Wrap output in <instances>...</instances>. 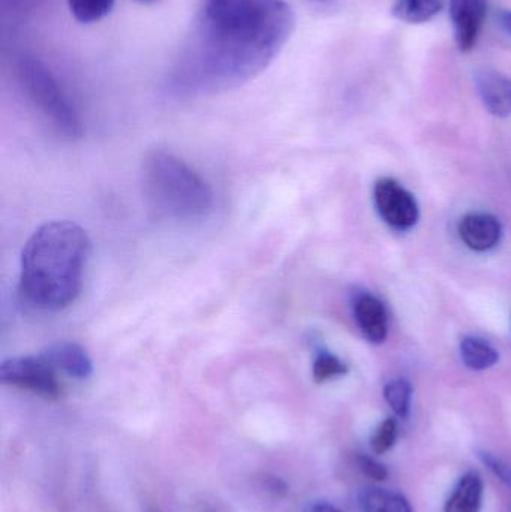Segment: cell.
Returning a JSON list of instances; mask_svg holds the SVG:
<instances>
[{
	"instance_id": "6da1fadb",
	"label": "cell",
	"mask_w": 511,
	"mask_h": 512,
	"mask_svg": "<svg viewBox=\"0 0 511 512\" xmlns=\"http://www.w3.org/2000/svg\"><path fill=\"white\" fill-rule=\"evenodd\" d=\"M296 26L285 0H203L173 86L183 95L237 89L269 68Z\"/></svg>"
},
{
	"instance_id": "7a4b0ae2",
	"label": "cell",
	"mask_w": 511,
	"mask_h": 512,
	"mask_svg": "<svg viewBox=\"0 0 511 512\" xmlns=\"http://www.w3.org/2000/svg\"><path fill=\"white\" fill-rule=\"evenodd\" d=\"M90 255L86 231L71 221L41 225L21 254L20 292L45 312L65 309L77 300Z\"/></svg>"
},
{
	"instance_id": "3957f363",
	"label": "cell",
	"mask_w": 511,
	"mask_h": 512,
	"mask_svg": "<svg viewBox=\"0 0 511 512\" xmlns=\"http://www.w3.org/2000/svg\"><path fill=\"white\" fill-rule=\"evenodd\" d=\"M144 192L150 206L165 218L191 221L213 209V192L200 174L164 149L147 153L143 162Z\"/></svg>"
},
{
	"instance_id": "277c9868",
	"label": "cell",
	"mask_w": 511,
	"mask_h": 512,
	"mask_svg": "<svg viewBox=\"0 0 511 512\" xmlns=\"http://www.w3.org/2000/svg\"><path fill=\"white\" fill-rule=\"evenodd\" d=\"M21 83L30 101L51 123L57 134L77 140L83 134L80 117L51 72L36 59H23L18 66Z\"/></svg>"
},
{
	"instance_id": "5b68a950",
	"label": "cell",
	"mask_w": 511,
	"mask_h": 512,
	"mask_svg": "<svg viewBox=\"0 0 511 512\" xmlns=\"http://www.w3.org/2000/svg\"><path fill=\"white\" fill-rule=\"evenodd\" d=\"M57 370L42 354L11 357L0 364V381L11 387L30 391L44 399H57L60 382Z\"/></svg>"
},
{
	"instance_id": "8992f818",
	"label": "cell",
	"mask_w": 511,
	"mask_h": 512,
	"mask_svg": "<svg viewBox=\"0 0 511 512\" xmlns=\"http://www.w3.org/2000/svg\"><path fill=\"white\" fill-rule=\"evenodd\" d=\"M374 197L378 213L390 227L401 231L410 230L419 221L416 198L396 180H378Z\"/></svg>"
},
{
	"instance_id": "52a82bcc",
	"label": "cell",
	"mask_w": 511,
	"mask_h": 512,
	"mask_svg": "<svg viewBox=\"0 0 511 512\" xmlns=\"http://www.w3.org/2000/svg\"><path fill=\"white\" fill-rule=\"evenodd\" d=\"M450 17L459 50H473L485 21L486 0H450Z\"/></svg>"
},
{
	"instance_id": "ba28073f",
	"label": "cell",
	"mask_w": 511,
	"mask_h": 512,
	"mask_svg": "<svg viewBox=\"0 0 511 512\" xmlns=\"http://www.w3.org/2000/svg\"><path fill=\"white\" fill-rule=\"evenodd\" d=\"M477 92L486 110L495 117H509L511 114V80L500 71L479 72L476 75Z\"/></svg>"
},
{
	"instance_id": "9c48e42d",
	"label": "cell",
	"mask_w": 511,
	"mask_h": 512,
	"mask_svg": "<svg viewBox=\"0 0 511 512\" xmlns=\"http://www.w3.org/2000/svg\"><path fill=\"white\" fill-rule=\"evenodd\" d=\"M42 357L57 370L74 379L89 378L93 373L89 354L77 343L57 342L41 352Z\"/></svg>"
},
{
	"instance_id": "30bf717a",
	"label": "cell",
	"mask_w": 511,
	"mask_h": 512,
	"mask_svg": "<svg viewBox=\"0 0 511 512\" xmlns=\"http://www.w3.org/2000/svg\"><path fill=\"white\" fill-rule=\"evenodd\" d=\"M462 242L476 252L494 249L501 240V224L495 216L486 213H471L459 224Z\"/></svg>"
},
{
	"instance_id": "8fae6325",
	"label": "cell",
	"mask_w": 511,
	"mask_h": 512,
	"mask_svg": "<svg viewBox=\"0 0 511 512\" xmlns=\"http://www.w3.org/2000/svg\"><path fill=\"white\" fill-rule=\"evenodd\" d=\"M354 313L363 336L369 342L381 343L386 340L389 319H387L386 307L378 298L372 295H362L357 298Z\"/></svg>"
},
{
	"instance_id": "7c38bea8",
	"label": "cell",
	"mask_w": 511,
	"mask_h": 512,
	"mask_svg": "<svg viewBox=\"0 0 511 512\" xmlns=\"http://www.w3.org/2000/svg\"><path fill=\"white\" fill-rule=\"evenodd\" d=\"M483 493H485V486H483L482 477L476 472H468L459 480L452 496L447 499L444 512H480Z\"/></svg>"
},
{
	"instance_id": "4fadbf2b",
	"label": "cell",
	"mask_w": 511,
	"mask_h": 512,
	"mask_svg": "<svg viewBox=\"0 0 511 512\" xmlns=\"http://www.w3.org/2000/svg\"><path fill=\"white\" fill-rule=\"evenodd\" d=\"M359 504L363 512H414L410 501L402 493L378 487L363 489Z\"/></svg>"
},
{
	"instance_id": "5bb4252c",
	"label": "cell",
	"mask_w": 511,
	"mask_h": 512,
	"mask_svg": "<svg viewBox=\"0 0 511 512\" xmlns=\"http://www.w3.org/2000/svg\"><path fill=\"white\" fill-rule=\"evenodd\" d=\"M443 6V0H396L393 14L405 23L420 24L440 14Z\"/></svg>"
},
{
	"instance_id": "9a60e30c",
	"label": "cell",
	"mask_w": 511,
	"mask_h": 512,
	"mask_svg": "<svg viewBox=\"0 0 511 512\" xmlns=\"http://www.w3.org/2000/svg\"><path fill=\"white\" fill-rule=\"evenodd\" d=\"M461 357L468 369L486 370L497 363L498 352L485 340L465 337L461 342Z\"/></svg>"
},
{
	"instance_id": "2e32d148",
	"label": "cell",
	"mask_w": 511,
	"mask_h": 512,
	"mask_svg": "<svg viewBox=\"0 0 511 512\" xmlns=\"http://www.w3.org/2000/svg\"><path fill=\"white\" fill-rule=\"evenodd\" d=\"M116 0H68L75 20L84 24L96 23L110 14Z\"/></svg>"
},
{
	"instance_id": "e0dca14e",
	"label": "cell",
	"mask_w": 511,
	"mask_h": 512,
	"mask_svg": "<svg viewBox=\"0 0 511 512\" xmlns=\"http://www.w3.org/2000/svg\"><path fill=\"white\" fill-rule=\"evenodd\" d=\"M348 367L344 361L339 360L336 355L330 354L329 351L318 349L315 355L314 367H312V375L317 384H324L330 379L339 378V376L347 375Z\"/></svg>"
},
{
	"instance_id": "ac0fdd59",
	"label": "cell",
	"mask_w": 511,
	"mask_h": 512,
	"mask_svg": "<svg viewBox=\"0 0 511 512\" xmlns=\"http://www.w3.org/2000/svg\"><path fill=\"white\" fill-rule=\"evenodd\" d=\"M411 394L413 388L405 379H395L384 388V399L399 418H407L410 415Z\"/></svg>"
},
{
	"instance_id": "d6986e66",
	"label": "cell",
	"mask_w": 511,
	"mask_h": 512,
	"mask_svg": "<svg viewBox=\"0 0 511 512\" xmlns=\"http://www.w3.org/2000/svg\"><path fill=\"white\" fill-rule=\"evenodd\" d=\"M396 441H398V423L393 418H387L378 426L372 436V451L377 456H383L395 447Z\"/></svg>"
},
{
	"instance_id": "ffe728a7",
	"label": "cell",
	"mask_w": 511,
	"mask_h": 512,
	"mask_svg": "<svg viewBox=\"0 0 511 512\" xmlns=\"http://www.w3.org/2000/svg\"><path fill=\"white\" fill-rule=\"evenodd\" d=\"M357 466H359L360 471L366 475V477L371 478V480L378 481V483H383L389 478V471H387L386 466L383 463L375 460L374 457L366 456V454H359L357 456Z\"/></svg>"
},
{
	"instance_id": "44dd1931",
	"label": "cell",
	"mask_w": 511,
	"mask_h": 512,
	"mask_svg": "<svg viewBox=\"0 0 511 512\" xmlns=\"http://www.w3.org/2000/svg\"><path fill=\"white\" fill-rule=\"evenodd\" d=\"M479 456L482 462L491 469L492 474L511 489V466L509 463L491 453H480Z\"/></svg>"
},
{
	"instance_id": "7402d4cb",
	"label": "cell",
	"mask_w": 511,
	"mask_h": 512,
	"mask_svg": "<svg viewBox=\"0 0 511 512\" xmlns=\"http://www.w3.org/2000/svg\"><path fill=\"white\" fill-rule=\"evenodd\" d=\"M305 512H344L336 508L335 505L329 504V502H314L309 505L308 510Z\"/></svg>"
},
{
	"instance_id": "603a6c76",
	"label": "cell",
	"mask_w": 511,
	"mask_h": 512,
	"mask_svg": "<svg viewBox=\"0 0 511 512\" xmlns=\"http://www.w3.org/2000/svg\"><path fill=\"white\" fill-rule=\"evenodd\" d=\"M339 2H341V0H309L311 5L320 9L332 8V6L338 5Z\"/></svg>"
},
{
	"instance_id": "cb8c5ba5",
	"label": "cell",
	"mask_w": 511,
	"mask_h": 512,
	"mask_svg": "<svg viewBox=\"0 0 511 512\" xmlns=\"http://www.w3.org/2000/svg\"><path fill=\"white\" fill-rule=\"evenodd\" d=\"M500 23L503 29L511 36V11L501 12Z\"/></svg>"
},
{
	"instance_id": "d4e9b609",
	"label": "cell",
	"mask_w": 511,
	"mask_h": 512,
	"mask_svg": "<svg viewBox=\"0 0 511 512\" xmlns=\"http://www.w3.org/2000/svg\"><path fill=\"white\" fill-rule=\"evenodd\" d=\"M137 2H141V3H153V2H156V0H137Z\"/></svg>"
}]
</instances>
